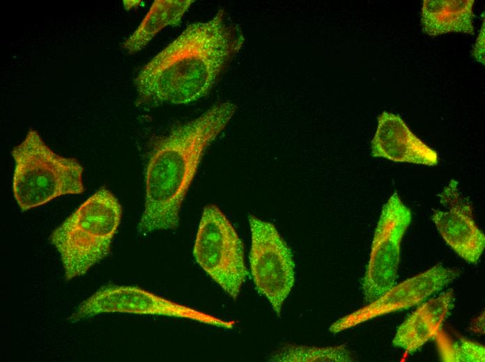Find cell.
I'll return each instance as SVG.
<instances>
[{
    "mask_svg": "<svg viewBox=\"0 0 485 362\" xmlns=\"http://www.w3.org/2000/svg\"><path fill=\"white\" fill-rule=\"evenodd\" d=\"M245 42L224 10L195 22L157 53L134 80L139 103L187 104L206 97Z\"/></svg>",
    "mask_w": 485,
    "mask_h": 362,
    "instance_id": "cell-1",
    "label": "cell"
},
{
    "mask_svg": "<svg viewBox=\"0 0 485 362\" xmlns=\"http://www.w3.org/2000/svg\"><path fill=\"white\" fill-rule=\"evenodd\" d=\"M237 107L215 104L155 141L147 163L144 211L137 232L175 230L180 210L208 147L226 127Z\"/></svg>",
    "mask_w": 485,
    "mask_h": 362,
    "instance_id": "cell-2",
    "label": "cell"
},
{
    "mask_svg": "<svg viewBox=\"0 0 485 362\" xmlns=\"http://www.w3.org/2000/svg\"><path fill=\"white\" fill-rule=\"evenodd\" d=\"M122 218L116 197L102 187L51 234L67 281L84 275L109 253Z\"/></svg>",
    "mask_w": 485,
    "mask_h": 362,
    "instance_id": "cell-3",
    "label": "cell"
},
{
    "mask_svg": "<svg viewBox=\"0 0 485 362\" xmlns=\"http://www.w3.org/2000/svg\"><path fill=\"white\" fill-rule=\"evenodd\" d=\"M11 155L15 162L13 192L22 211L84 191L80 163L54 152L33 129L13 148Z\"/></svg>",
    "mask_w": 485,
    "mask_h": 362,
    "instance_id": "cell-4",
    "label": "cell"
},
{
    "mask_svg": "<svg viewBox=\"0 0 485 362\" xmlns=\"http://www.w3.org/2000/svg\"><path fill=\"white\" fill-rule=\"evenodd\" d=\"M193 255L204 272L236 299L248 275L244 246L228 218L215 205L203 208Z\"/></svg>",
    "mask_w": 485,
    "mask_h": 362,
    "instance_id": "cell-5",
    "label": "cell"
},
{
    "mask_svg": "<svg viewBox=\"0 0 485 362\" xmlns=\"http://www.w3.org/2000/svg\"><path fill=\"white\" fill-rule=\"evenodd\" d=\"M248 221L251 233L249 260L254 283L280 317L295 282L292 251L272 223L252 214L248 216Z\"/></svg>",
    "mask_w": 485,
    "mask_h": 362,
    "instance_id": "cell-6",
    "label": "cell"
},
{
    "mask_svg": "<svg viewBox=\"0 0 485 362\" xmlns=\"http://www.w3.org/2000/svg\"><path fill=\"white\" fill-rule=\"evenodd\" d=\"M105 313L162 315L185 318L224 329H232L226 321L194 308L171 301L139 287L108 285L82 302L69 320L77 322Z\"/></svg>",
    "mask_w": 485,
    "mask_h": 362,
    "instance_id": "cell-7",
    "label": "cell"
},
{
    "mask_svg": "<svg viewBox=\"0 0 485 362\" xmlns=\"http://www.w3.org/2000/svg\"><path fill=\"white\" fill-rule=\"evenodd\" d=\"M411 219L410 209L394 192L382 209L361 281L366 303L374 301L395 285L401 242Z\"/></svg>",
    "mask_w": 485,
    "mask_h": 362,
    "instance_id": "cell-8",
    "label": "cell"
},
{
    "mask_svg": "<svg viewBox=\"0 0 485 362\" xmlns=\"http://www.w3.org/2000/svg\"><path fill=\"white\" fill-rule=\"evenodd\" d=\"M460 276V271L437 264L408 278L372 302L334 322L329 328L337 333L380 315L418 305Z\"/></svg>",
    "mask_w": 485,
    "mask_h": 362,
    "instance_id": "cell-9",
    "label": "cell"
},
{
    "mask_svg": "<svg viewBox=\"0 0 485 362\" xmlns=\"http://www.w3.org/2000/svg\"><path fill=\"white\" fill-rule=\"evenodd\" d=\"M445 210H435L431 216L445 242L464 260L476 264L485 248V235L473 218L470 201L452 179L439 195Z\"/></svg>",
    "mask_w": 485,
    "mask_h": 362,
    "instance_id": "cell-10",
    "label": "cell"
},
{
    "mask_svg": "<svg viewBox=\"0 0 485 362\" xmlns=\"http://www.w3.org/2000/svg\"><path fill=\"white\" fill-rule=\"evenodd\" d=\"M371 148L374 157L426 166L438 163L437 152L418 139L400 116L387 111L378 118Z\"/></svg>",
    "mask_w": 485,
    "mask_h": 362,
    "instance_id": "cell-11",
    "label": "cell"
},
{
    "mask_svg": "<svg viewBox=\"0 0 485 362\" xmlns=\"http://www.w3.org/2000/svg\"><path fill=\"white\" fill-rule=\"evenodd\" d=\"M454 301L451 289L421 304L399 326L392 340L393 346L409 354L419 349L441 330Z\"/></svg>",
    "mask_w": 485,
    "mask_h": 362,
    "instance_id": "cell-12",
    "label": "cell"
},
{
    "mask_svg": "<svg viewBox=\"0 0 485 362\" xmlns=\"http://www.w3.org/2000/svg\"><path fill=\"white\" fill-rule=\"evenodd\" d=\"M473 0H424L421 24L431 36L450 32L474 34Z\"/></svg>",
    "mask_w": 485,
    "mask_h": 362,
    "instance_id": "cell-13",
    "label": "cell"
},
{
    "mask_svg": "<svg viewBox=\"0 0 485 362\" xmlns=\"http://www.w3.org/2000/svg\"><path fill=\"white\" fill-rule=\"evenodd\" d=\"M193 0H155L134 30L123 42V48L130 54L145 48L164 28L177 26L182 22Z\"/></svg>",
    "mask_w": 485,
    "mask_h": 362,
    "instance_id": "cell-14",
    "label": "cell"
},
{
    "mask_svg": "<svg viewBox=\"0 0 485 362\" xmlns=\"http://www.w3.org/2000/svg\"><path fill=\"white\" fill-rule=\"evenodd\" d=\"M352 353L345 345L334 347H310L305 345H286L270 358V361L307 362V361H353Z\"/></svg>",
    "mask_w": 485,
    "mask_h": 362,
    "instance_id": "cell-15",
    "label": "cell"
},
{
    "mask_svg": "<svg viewBox=\"0 0 485 362\" xmlns=\"http://www.w3.org/2000/svg\"><path fill=\"white\" fill-rule=\"evenodd\" d=\"M434 338L442 361H485V348L480 343L464 338L454 340L442 330L438 333Z\"/></svg>",
    "mask_w": 485,
    "mask_h": 362,
    "instance_id": "cell-16",
    "label": "cell"
},
{
    "mask_svg": "<svg viewBox=\"0 0 485 362\" xmlns=\"http://www.w3.org/2000/svg\"><path fill=\"white\" fill-rule=\"evenodd\" d=\"M472 56L477 61L484 64V22L474 47Z\"/></svg>",
    "mask_w": 485,
    "mask_h": 362,
    "instance_id": "cell-17",
    "label": "cell"
},
{
    "mask_svg": "<svg viewBox=\"0 0 485 362\" xmlns=\"http://www.w3.org/2000/svg\"><path fill=\"white\" fill-rule=\"evenodd\" d=\"M470 329L476 333H484V312L472 320Z\"/></svg>",
    "mask_w": 485,
    "mask_h": 362,
    "instance_id": "cell-18",
    "label": "cell"
},
{
    "mask_svg": "<svg viewBox=\"0 0 485 362\" xmlns=\"http://www.w3.org/2000/svg\"><path fill=\"white\" fill-rule=\"evenodd\" d=\"M124 6L126 10L131 9L137 6L141 1H123Z\"/></svg>",
    "mask_w": 485,
    "mask_h": 362,
    "instance_id": "cell-19",
    "label": "cell"
}]
</instances>
